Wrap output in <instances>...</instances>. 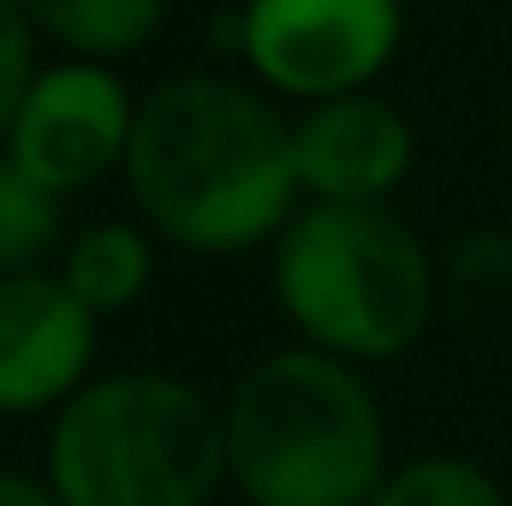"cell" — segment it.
<instances>
[{"label":"cell","instance_id":"obj_7","mask_svg":"<svg viewBox=\"0 0 512 506\" xmlns=\"http://www.w3.org/2000/svg\"><path fill=\"white\" fill-rule=\"evenodd\" d=\"M96 310L48 274H0V417L66 405L96 358Z\"/></svg>","mask_w":512,"mask_h":506},{"label":"cell","instance_id":"obj_3","mask_svg":"<svg viewBox=\"0 0 512 506\" xmlns=\"http://www.w3.org/2000/svg\"><path fill=\"white\" fill-rule=\"evenodd\" d=\"M227 483V411L185 376L84 381L48 429L60 506H209Z\"/></svg>","mask_w":512,"mask_h":506},{"label":"cell","instance_id":"obj_9","mask_svg":"<svg viewBox=\"0 0 512 506\" xmlns=\"http://www.w3.org/2000/svg\"><path fill=\"white\" fill-rule=\"evenodd\" d=\"M18 12L30 18L36 36L84 60H120L161 30L167 0H18Z\"/></svg>","mask_w":512,"mask_h":506},{"label":"cell","instance_id":"obj_8","mask_svg":"<svg viewBox=\"0 0 512 506\" xmlns=\"http://www.w3.org/2000/svg\"><path fill=\"white\" fill-rule=\"evenodd\" d=\"M292 161L310 203H382L411 173V126L370 90L328 96L292 126Z\"/></svg>","mask_w":512,"mask_h":506},{"label":"cell","instance_id":"obj_4","mask_svg":"<svg viewBox=\"0 0 512 506\" xmlns=\"http://www.w3.org/2000/svg\"><path fill=\"white\" fill-rule=\"evenodd\" d=\"M274 298L310 346L382 364L435 322L441 274L382 203H310L274 239Z\"/></svg>","mask_w":512,"mask_h":506},{"label":"cell","instance_id":"obj_10","mask_svg":"<svg viewBox=\"0 0 512 506\" xmlns=\"http://www.w3.org/2000/svg\"><path fill=\"white\" fill-rule=\"evenodd\" d=\"M149 268H155V251H149V233L131 227V221H102V227H84L66 251V286L96 310V316H114V310H131L137 292L149 286Z\"/></svg>","mask_w":512,"mask_h":506},{"label":"cell","instance_id":"obj_12","mask_svg":"<svg viewBox=\"0 0 512 506\" xmlns=\"http://www.w3.org/2000/svg\"><path fill=\"white\" fill-rule=\"evenodd\" d=\"M66 233V197L0 149V274H30Z\"/></svg>","mask_w":512,"mask_h":506},{"label":"cell","instance_id":"obj_13","mask_svg":"<svg viewBox=\"0 0 512 506\" xmlns=\"http://www.w3.org/2000/svg\"><path fill=\"white\" fill-rule=\"evenodd\" d=\"M370 506H507V495H501L495 471H483L477 459L429 453V459L387 471Z\"/></svg>","mask_w":512,"mask_h":506},{"label":"cell","instance_id":"obj_5","mask_svg":"<svg viewBox=\"0 0 512 506\" xmlns=\"http://www.w3.org/2000/svg\"><path fill=\"white\" fill-rule=\"evenodd\" d=\"M399 30V0H245L233 48L274 96L328 102L382 72Z\"/></svg>","mask_w":512,"mask_h":506},{"label":"cell","instance_id":"obj_1","mask_svg":"<svg viewBox=\"0 0 512 506\" xmlns=\"http://www.w3.org/2000/svg\"><path fill=\"white\" fill-rule=\"evenodd\" d=\"M120 173L137 215L167 245L203 256H239L280 239L304 191L280 108L215 72L167 78L137 102Z\"/></svg>","mask_w":512,"mask_h":506},{"label":"cell","instance_id":"obj_2","mask_svg":"<svg viewBox=\"0 0 512 506\" xmlns=\"http://www.w3.org/2000/svg\"><path fill=\"white\" fill-rule=\"evenodd\" d=\"M227 411V483L251 506H370L387 477V423L352 358L268 352Z\"/></svg>","mask_w":512,"mask_h":506},{"label":"cell","instance_id":"obj_15","mask_svg":"<svg viewBox=\"0 0 512 506\" xmlns=\"http://www.w3.org/2000/svg\"><path fill=\"white\" fill-rule=\"evenodd\" d=\"M0 506H60V495L48 489V477H24V471H0Z\"/></svg>","mask_w":512,"mask_h":506},{"label":"cell","instance_id":"obj_14","mask_svg":"<svg viewBox=\"0 0 512 506\" xmlns=\"http://www.w3.org/2000/svg\"><path fill=\"white\" fill-rule=\"evenodd\" d=\"M30 78H36V30L18 12V0H0V149L12 137V120H18V102H24Z\"/></svg>","mask_w":512,"mask_h":506},{"label":"cell","instance_id":"obj_6","mask_svg":"<svg viewBox=\"0 0 512 506\" xmlns=\"http://www.w3.org/2000/svg\"><path fill=\"white\" fill-rule=\"evenodd\" d=\"M131 126H137V102L114 78V66L78 54L30 78L6 155L30 167L42 185H54L60 197H72V191L102 185L114 167H126Z\"/></svg>","mask_w":512,"mask_h":506},{"label":"cell","instance_id":"obj_11","mask_svg":"<svg viewBox=\"0 0 512 506\" xmlns=\"http://www.w3.org/2000/svg\"><path fill=\"white\" fill-rule=\"evenodd\" d=\"M447 310L483 340H512V233H471L441 274Z\"/></svg>","mask_w":512,"mask_h":506}]
</instances>
